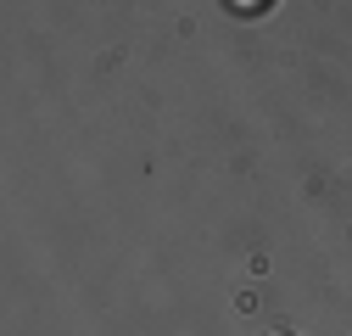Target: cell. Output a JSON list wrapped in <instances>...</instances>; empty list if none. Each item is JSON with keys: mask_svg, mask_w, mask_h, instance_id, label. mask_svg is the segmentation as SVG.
Masks as SVG:
<instances>
[{"mask_svg": "<svg viewBox=\"0 0 352 336\" xmlns=\"http://www.w3.org/2000/svg\"><path fill=\"white\" fill-rule=\"evenodd\" d=\"M235 6H241V12H252V6H269V0H235Z\"/></svg>", "mask_w": 352, "mask_h": 336, "instance_id": "obj_1", "label": "cell"}]
</instances>
